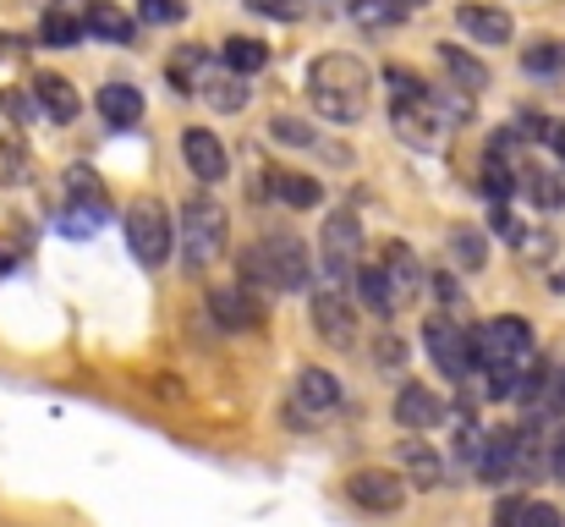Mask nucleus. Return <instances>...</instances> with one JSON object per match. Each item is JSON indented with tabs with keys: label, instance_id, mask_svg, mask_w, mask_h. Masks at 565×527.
<instances>
[{
	"label": "nucleus",
	"instance_id": "nucleus-16",
	"mask_svg": "<svg viewBox=\"0 0 565 527\" xmlns=\"http://www.w3.org/2000/svg\"><path fill=\"white\" fill-rule=\"evenodd\" d=\"M313 325H319V336H324V341H335V347H352V336H358L352 308H347V297H341V292L313 297Z\"/></svg>",
	"mask_w": 565,
	"mask_h": 527
},
{
	"label": "nucleus",
	"instance_id": "nucleus-12",
	"mask_svg": "<svg viewBox=\"0 0 565 527\" xmlns=\"http://www.w3.org/2000/svg\"><path fill=\"white\" fill-rule=\"evenodd\" d=\"M456 28H461L472 44H511V39H516L511 11H494V6H456Z\"/></svg>",
	"mask_w": 565,
	"mask_h": 527
},
{
	"label": "nucleus",
	"instance_id": "nucleus-19",
	"mask_svg": "<svg viewBox=\"0 0 565 527\" xmlns=\"http://www.w3.org/2000/svg\"><path fill=\"white\" fill-rule=\"evenodd\" d=\"M99 116H105L110 127H138V122H143V94H138L132 83H105V88H99Z\"/></svg>",
	"mask_w": 565,
	"mask_h": 527
},
{
	"label": "nucleus",
	"instance_id": "nucleus-42",
	"mask_svg": "<svg viewBox=\"0 0 565 527\" xmlns=\"http://www.w3.org/2000/svg\"><path fill=\"white\" fill-rule=\"evenodd\" d=\"M544 144H550V149L565 160V122H550V127H544Z\"/></svg>",
	"mask_w": 565,
	"mask_h": 527
},
{
	"label": "nucleus",
	"instance_id": "nucleus-11",
	"mask_svg": "<svg viewBox=\"0 0 565 527\" xmlns=\"http://www.w3.org/2000/svg\"><path fill=\"white\" fill-rule=\"evenodd\" d=\"M439 418H445V396H439V390H428V384H401V396H395V423H401V429L428 434Z\"/></svg>",
	"mask_w": 565,
	"mask_h": 527
},
{
	"label": "nucleus",
	"instance_id": "nucleus-13",
	"mask_svg": "<svg viewBox=\"0 0 565 527\" xmlns=\"http://www.w3.org/2000/svg\"><path fill=\"white\" fill-rule=\"evenodd\" d=\"M209 308H214V319H220L225 330H253V325H264L258 292H247V286H220V292L209 297Z\"/></svg>",
	"mask_w": 565,
	"mask_h": 527
},
{
	"label": "nucleus",
	"instance_id": "nucleus-36",
	"mask_svg": "<svg viewBox=\"0 0 565 527\" xmlns=\"http://www.w3.org/2000/svg\"><path fill=\"white\" fill-rule=\"evenodd\" d=\"M352 11H358V22H369V28H390V22H401V11H395L390 0H358Z\"/></svg>",
	"mask_w": 565,
	"mask_h": 527
},
{
	"label": "nucleus",
	"instance_id": "nucleus-41",
	"mask_svg": "<svg viewBox=\"0 0 565 527\" xmlns=\"http://www.w3.org/2000/svg\"><path fill=\"white\" fill-rule=\"evenodd\" d=\"M544 390H550V412H555V418H565V368H561V373H550V384H544Z\"/></svg>",
	"mask_w": 565,
	"mask_h": 527
},
{
	"label": "nucleus",
	"instance_id": "nucleus-20",
	"mask_svg": "<svg viewBox=\"0 0 565 527\" xmlns=\"http://www.w3.org/2000/svg\"><path fill=\"white\" fill-rule=\"evenodd\" d=\"M395 127H401V138L406 144H439V133H445V122L428 110V99H406V105H395Z\"/></svg>",
	"mask_w": 565,
	"mask_h": 527
},
{
	"label": "nucleus",
	"instance_id": "nucleus-2",
	"mask_svg": "<svg viewBox=\"0 0 565 527\" xmlns=\"http://www.w3.org/2000/svg\"><path fill=\"white\" fill-rule=\"evenodd\" d=\"M313 275L308 264V247L297 236H264L242 253V286L258 292V297H275V292H302Z\"/></svg>",
	"mask_w": 565,
	"mask_h": 527
},
{
	"label": "nucleus",
	"instance_id": "nucleus-7",
	"mask_svg": "<svg viewBox=\"0 0 565 527\" xmlns=\"http://www.w3.org/2000/svg\"><path fill=\"white\" fill-rule=\"evenodd\" d=\"M347 495H352V506H363L374 517H390V512L406 506V478L401 473H384V467H363V473L347 478Z\"/></svg>",
	"mask_w": 565,
	"mask_h": 527
},
{
	"label": "nucleus",
	"instance_id": "nucleus-31",
	"mask_svg": "<svg viewBox=\"0 0 565 527\" xmlns=\"http://www.w3.org/2000/svg\"><path fill=\"white\" fill-rule=\"evenodd\" d=\"M483 187H489L494 203H511V192H516V176L505 166V149H494V144H489V160H483Z\"/></svg>",
	"mask_w": 565,
	"mask_h": 527
},
{
	"label": "nucleus",
	"instance_id": "nucleus-40",
	"mask_svg": "<svg viewBox=\"0 0 565 527\" xmlns=\"http://www.w3.org/2000/svg\"><path fill=\"white\" fill-rule=\"evenodd\" d=\"M374 362L379 368H401V362H406V347H401L395 336H384V341H374Z\"/></svg>",
	"mask_w": 565,
	"mask_h": 527
},
{
	"label": "nucleus",
	"instance_id": "nucleus-14",
	"mask_svg": "<svg viewBox=\"0 0 565 527\" xmlns=\"http://www.w3.org/2000/svg\"><path fill=\"white\" fill-rule=\"evenodd\" d=\"M379 270H384V281H390L395 303H412V297L423 292V270H417V259H412V247H406V242H390Z\"/></svg>",
	"mask_w": 565,
	"mask_h": 527
},
{
	"label": "nucleus",
	"instance_id": "nucleus-34",
	"mask_svg": "<svg viewBox=\"0 0 565 527\" xmlns=\"http://www.w3.org/2000/svg\"><path fill=\"white\" fill-rule=\"evenodd\" d=\"M269 133H275V144H291V149H308V144H313V127L297 122V116H275Z\"/></svg>",
	"mask_w": 565,
	"mask_h": 527
},
{
	"label": "nucleus",
	"instance_id": "nucleus-44",
	"mask_svg": "<svg viewBox=\"0 0 565 527\" xmlns=\"http://www.w3.org/2000/svg\"><path fill=\"white\" fill-rule=\"evenodd\" d=\"M11 264H17V247H11V242H0V275H6Z\"/></svg>",
	"mask_w": 565,
	"mask_h": 527
},
{
	"label": "nucleus",
	"instance_id": "nucleus-22",
	"mask_svg": "<svg viewBox=\"0 0 565 527\" xmlns=\"http://www.w3.org/2000/svg\"><path fill=\"white\" fill-rule=\"evenodd\" d=\"M66 198H72V209H88L94 220H105V214H110L105 181L88 171V166H72V171H66Z\"/></svg>",
	"mask_w": 565,
	"mask_h": 527
},
{
	"label": "nucleus",
	"instance_id": "nucleus-6",
	"mask_svg": "<svg viewBox=\"0 0 565 527\" xmlns=\"http://www.w3.org/2000/svg\"><path fill=\"white\" fill-rule=\"evenodd\" d=\"M472 341H478V357L483 362H527L533 357V325L527 319H489L483 330H472ZM483 373V368H478Z\"/></svg>",
	"mask_w": 565,
	"mask_h": 527
},
{
	"label": "nucleus",
	"instance_id": "nucleus-18",
	"mask_svg": "<svg viewBox=\"0 0 565 527\" xmlns=\"http://www.w3.org/2000/svg\"><path fill=\"white\" fill-rule=\"evenodd\" d=\"M341 396H347V390H341V379H335L330 368H302V373H297V401H302L308 412H335Z\"/></svg>",
	"mask_w": 565,
	"mask_h": 527
},
{
	"label": "nucleus",
	"instance_id": "nucleus-45",
	"mask_svg": "<svg viewBox=\"0 0 565 527\" xmlns=\"http://www.w3.org/2000/svg\"><path fill=\"white\" fill-rule=\"evenodd\" d=\"M390 6H395V11L406 17V11H417V6H428V0H390Z\"/></svg>",
	"mask_w": 565,
	"mask_h": 527
},
{
	"label": "nucleus",
	"instance_id": "nucleus-15",
	"mask_svg": "<svg viewBox=\"0 0 565 527\" xmlns=\"http://www.w3.org/2000/svg\"><path fill=\"white\" fill-rule=\"evenodd\" d=\"M33 94H39V105H44V116H50V122H61V127H72V122H77V110H83V99H77V88H72L66 77H55V72H44V77H33Z\"/></svg>",
	"mask_w": 565,
	"mask_h": 527
},
{
	"label": "nucleus",
	"instance_id": "nucleus-26",
	"mask_svg": "<svg viewBox=\"0 0 565 527\" xmlns=\"http://www.w3.org/2000/svg\"><path fill=\"white\" fill-rule=\"evenodd\" d=\"M358 297H363V308H374L379 319H390L401 303H395V292H390V281H384V270L379 264H358Z\"/></svg>",
	"mask_w": 565,
	"mask_h": 527
},
{
	"label": "nucleus",
	"instance_id": "nucleus-23",
	"mask_svg": "<svg viewBox=\"0 0 565 527\" xmlns=\"http://www.w3.org/2000/svg\"><path fill=\"white\" fill-rule=\"evenodd\" d=\"M439 61H445V72L456 77V88H461V94H478V88H489V66H483L478 55H467L461 44H439Z\"/></svg>",
	"mask_w": 565,
	"mask_h": 527
},
{
	"label": "nucleus",
	"instance_id": "nucleus-30",
	"mask_svg": "<svg viewBox=\"0 0 565 527\" xmlns=\"http://www.w3.org/2000/svg\"><path fill=\"white\" fill-rule=\"evenodd\" d=\"M522 66H527L533 77H561L565 44L561 39H539V44H527V50H522Z\"/></svg>",
	"mask_w": 565,
	"mask_h": 527
},
{
	"label": "nucleus",
	"instance_id": "nucleus-3",
	"mask_svg": "<svg viewBox=\"0 0 565 527\" xmlns=\"http://www.w3.org/2000/svg\"><path fill=\"white\" fill-rule=\"evenodd\" d=\"M127 247L143 270H160L177 247V220L160 198H132L127 203Z\"/></svg>",
	"mask_w": 565,
	"mask_h": 527
},
{
	"label": "nucleus",
	"instance_id": "nucleus-9",
	"mask_svg": "<svg viewBox=\"0 0 565 527\" xmlns=\"http://www.w3.org/2000/svg\"><path fill=\"white\" fill-rule=\"evenodd\" d=\"M516 473H522V429H494V434H483L478 478H483V484H511Z\"/></svg>",
	"mask_w": 565,
	"mask_h": 527
},
{
	"label": "nucleus",
	"instance_id": "nucleus-5",
	"mask_svg": "<svg viewBox=\"0 0 565 527\" xmlns=\"http://www.w3.org/2000/svg\"><path fill=\"white\" fill-rule=\"evenodd\" d=\"M423 347H428L434 368H439L445 379H467V373H478V368H483L472 330H456L450 319H428V325H423Z\"/></svg>",
	"mask_w": 565,
	"mask_h": 527
},
{
	"label": "nucleus",
	"instance_id": "nucleus-27",
	"mask_svg": "<svg viewBox=\"0 0 565 527\" xmlns=\"http://www.w3.org/2000/svg\"><path fill=\"white\" fill-rule=\"evenodd\" d=\"M39 39H44L50 50H72V44L83 39V17H72L66 6H50L44 22H39Z\"/></svg>",
	"mask_w": 565,
	"mask_h": 527
},
{
	"label": "nucleus",
	"instance_id": "nucleus-43",
	"mask_svg": "<svg viewBox=\"0 0 565 527\" xmlns=\"http://www.w3.org/2000/svg\"><path fill=\"white\" fill-rule=\"evenodd\" d=\"M6 110H11V116H17V122H28V116H33V105H28V99H22V94H6Z\"/></svg>",
	"mask_w": 565,
	"mask_h": 527
},
{
	"label": "nucleus",
	"instance_id": "nucleus-10",
	"mask_svg": "<svg viewBox=\"0 0 565 527\" xmlns=\"http://www.w3.org/2000/svg\"><path fill=\"white\" fill-rule=\"evenodd\" d=\"M182 160H188V171L203 181V187H214V181H225V149H220V138L209 133V127H188L182 133Z\"/></svg>",
	"mask_w": 565,
	"mask_h": 527
},
{
	"label": "nucleus",
	"instance_id": "nucleus-38",
	"mask_svg": "<svg viewBox=\"0 0 565 527\" xmlns=\"http://www.w3.org/2000/svg\"><path fill=\"white\" fill-rule=\"evenodd\" d=\"M489 220H494V236H505L511 247H516V242L527 236V231H522V220L511 214V203H494V214H489Z\"/></svg>",
	"mask_w": 565,
	"mask_h": 527
},
{
	"label": "nucleus",
	"instance_id": "nucleus-35",
	"mask_svg": "<svg viewBox=\"0 0 565 527\" xmlns=\"http://www.w3.org/2000/svg\"><path fill=\"white\" fill-rule=\"evenodd\" d=\"M516 527H565L561 512L550 506V500H522V512H516Z\"/></svg>",
	"mask_w": 565,
	"mask_h": 527
},
{
	"label": "nucleus",
	"instance_id": "nucleus-17",
	"mask_svg": "<svg viewBox=\"0 0 565 527\" xmlns=\"http://www.w3.org/2000/svg\"><path fill=\"white\" fill-rule=\"evenodd\" d=\"M83 33H94V39H105V44H132V39H138L132 17H127L121 6H110V0H94V6H88Z\"/></svg>",
	"mask_w": 565,
	"mask_h": 527
},
{
	"label": "nucleus",
	"instance_id": "nucleus-1",
	"mask_svg": "<svg viewBox=\"0 0 565 527\" xmlns=\"http://www.w3.org/2000/svg\"><path fill=\"white\" fill-rule=\"evenodd\" d=\"M308 99H313V110L330 116V122H358V116L369 110V66H363L358 55H347V50L319 55V61L308 66Z\"/></svg>",
	"mask_w": 565,
	"mask_h": 527
},
{
	"label": "nucleus",
	"instance_id": "nucleus-37",
	"mask_svg": "<svg viewBox=\"0 0 565 527\" xmlns=\"http://www.w3.org/2000/svg\"><path fill=\"white\" fill-rule=\"evenodd\" d=\"M544 473L565 484V423L555 429V434H550V440H544Z\"/></svg>",
	"mask_w": 565,
	"mask_h": 527
},
{
	"label": "nucleus",
	"instance_id": "nucleus-39",
	"mask_svg": "<svg viewBox=\"0 0 565 527\" xmlns=\"http://www.w3.org/2000/svg\"><path fill=\"white\" fill-rule=\"evenodd\" d=\"M247 6H253L258 17H275V22H297V17H302L297 0H247Z\"/></svg>",
	"mask_w": 565,
	"mask_h": 527
},
{
	"label": "nucleus",
	"instance_id": "nucleus-29",
	"mask_svg": "<svg viewBox=\"0 0 565 527\" xmlns=\"http://www.w3.org/2000/svg\"><path fill=\"white\" fill-rule=\"evenodd\" d=\"M516 187L539 203V209H561L565 203V187H561V176L555 171H544V166H527V171L516 176Z\"/></svg>",
	"mask_w": 565,
	"mask_h": 527
},
{
	"label": "nucleus",
	"instance_id": "nucleus-33",
	"mask_svg": "<svg viewBox=\"0 0 565 527\" xmlns=\"http://www.w3.org/2000/svg\"><path fill=\"white\" fill-rule=\"evenodd\" d=\"M138 17L154 22V28H171V22L188 17V0H138Z\"/></svg>",
	"mask_w": 565,
	"mask_h": 527
},
{
	"label": "nucleus",
	"instance_id": "nucleus-24",
	"mask_svg": "<svg viewBox=\"0 0 565 527\" xmlns=\"http://www.w3.org/2000/svg\"><path fill=\"white\" fill-rule=\"evenodd\" d=\"M225 66L236 72V77H253V72H264L269 66V44L264 39H247V33H236V39H225Z\"/></svg>",
	"mask_w": 565,
	"mask_h": 527
},
{
	"label": "nucleus",
	"instance_id": "nucleus-25",
	"mask_svg": "<svg viewBox=\"0 0 565 527\" xmlns=\"http://www.w3.org/2000/svg\"><path fill=\"white\" fill-rule=\"evenodd\" d=\"M269 192L280 198V203H291V209H313L324 192H319V181L302 171H269Z\"/></svg>",
	"mask_w": 565,
	"mask_h": 527
},
{
	"label": "nucleus",
	"instance_id": "nucleus-4",
	"mask_svg": "<svg viewBox=\"0 0 565 527\" xmlns=\"http://www.w3.org/2000/svg\"><path fill=\"white\" fill-rule=\"evenodd\" d=\"M177 225H182V259H188V270H203V264L220 259V247H225V209L220 203L192 198Z\"/></svg>",
	"mask_w": 565,
	"mask_h": 527
},
{
	"label": "nucleus",
	"instance_id": "nucleus-46",
	"mask_svg": "<svg viewBox=\"0 0 565 527\" xmlns=\"http://www.w3.org/2000/svg\"><path fill=\"white\" fill-rule=\"evenodd\" d=\"M561 77H565V66H561Z\"/></svg>",
	"mask_w": 565,
	"mask_h": 527
},
{
	"label": "nucleus",
	"instance_id": "nucleus-32",
	"mask_svg": "<svg viewBox=\"0 0 565 527\" xmlns=\"http://www.w3.org/2000/svg\"><path fill=\"white\" fill-rule=\"evenodd\" d=\"M450 259H456L461 270H483V264H489V247H483L478 231H450Z\"/></svg>",
	"mask_w": 565,
	"mask_h": 527
},
{
	"label": "nucleus",
	"instance_id": "nucleus-8",
	"mask_svg": "<svg viewBox=\"0 0 565 527\" xmlns=\"http://www.w3.org/2000/svg\"><path fill=\"white\" fill-rule=\"evenodd\" d=\"M358 247H363V225H358V214L341 209V214L324 225V270H330L335 292H341V281L358 270Z\"/></svg>",
	"mask_w": 565,
	"mask_h": 527
},
{
	"label": "nucleus",
	"instance_id": "nucleus-21",
	"mask_svg": "<svg viewBox=\"0 0 565 527\" xmlns=\"http://www.w3.org/2000/svg\"><path fill=\"white\" fill-rule=\"evenodd\" d=\"M401 467H406V478L423 484V489H439V484H445V456H439L434 445H423V440H406V445H401Z\"/></svg>",
	"mask_w": 565,
	"mask_h": 527
},
{
	"label": "nucleus",
	"instance_id": "nucleus-28",
	"mask_svg": "<svg viewBox=\"0 0 565 527\" xmlns=\"http://www.w3.org/2000/svg\"><path fill=\"white\" fill-rule=\"evenodd\" d=\"M198 88H203V99H209L214 110H242V105L253 99L247 77H236V72H231V77H209V72H203V83H198Z\"/></svg>",
	"mask_w": 565,
	"mask_h": 527
}]
</instances>
